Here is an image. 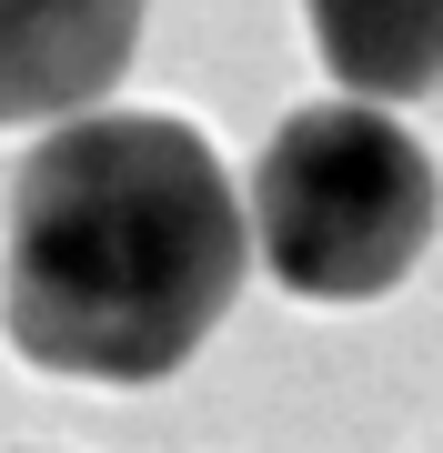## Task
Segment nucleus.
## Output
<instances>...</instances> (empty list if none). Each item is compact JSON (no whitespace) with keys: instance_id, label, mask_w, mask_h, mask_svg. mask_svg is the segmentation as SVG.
<instances>
[{"instance_id":"obj_1","label":"nucleus","mask_w":443,"mask_h":453,"mask_svg":"<svg viewBox=\"0 0 443 453\" xmlns=\"http://www.w3.org/2000/svg\"><path fill=\"white\" fill-rule=\"evenodd\" d=\"M222 151L172 111H81L11 181V342L71 383H162L242 292Z\"/></svg>"},{"instance_id":"obj_2","label":"nucleus","mask_w":443,"mask_h":453,"mask_svg":"<svg viewBox=\"0 0 443 453\" xmlns=\"http://www.w3.org/2000/svg\"><path fill=\"white\" fill-rule=\"evenodd\" d=\"M433 151L373 101H312L252 162V262L302 303H373L433 252Z\"/></svg>"},{"instance_id":"obj_3","label":"nucleus","mask_w":443,"mask_h":453,"mask_svg":"<svg viewBox=\"0 0 443 453\" xmlns=\"http://www.w3.org/2000/svg\"><path fill=\"white\" fill-rule=\"evenodd\" d=\"M151 0H0V121H81L121 91Z\"/></svg>"},{"instance_id":"obj_4","label":"nucleus","mask_w":443,"mask_h":453,"mask_svg":"<svg viewBox=\"0 0 443 453\" xmlns=\"http://www.w3.org/2000/svg\"><path fill=\"white\" fill-rule=\"evenodd\" d=\"M312 50L353 101H424L443 81V0H302Z\"/></svg>"}]
</instances>
